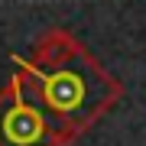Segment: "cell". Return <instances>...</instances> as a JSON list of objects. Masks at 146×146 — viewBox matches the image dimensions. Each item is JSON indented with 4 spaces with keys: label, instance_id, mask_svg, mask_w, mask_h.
Returning <instances> with one entry per match:
<instances>
[{
    "label": "cell",
    "instance_id": "obj_1",
    "mask_svg": "<svg viewBox=\"0 0 146 146\" xmlns=\"http://www.w3.org/2000/svg\"><path fill=\"white\" fill-rule=\"evenodd\" d=\"M13 65L58 127L65 146L104 120L123 98V84L88 52L75 33L62 26L46 29L33 42L29 55H13Z\"/></svg>",
    "mask_w": 146,
    "mask_h": 146
},
{
    "label": "cell",
    "instance_id": "obj_2",
    "mask_svg": "<svg viewBox=\"0 0 146 146\" xmlns=\"http://www.w3.org/2000/svg\"><path fill=\"white\" fill-rule=\"evenodd\" d=\"M0 146H65L52 117L16 72L0 88Z\"/></svg>",
    "mask_w": 146,
    "mask_h": 146
}]
</instances>
